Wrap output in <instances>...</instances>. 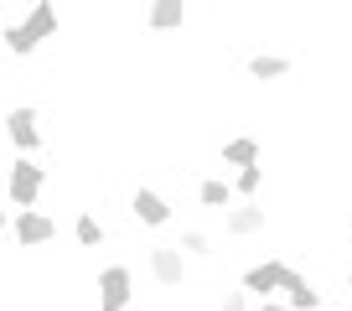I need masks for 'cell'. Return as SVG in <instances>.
Returning <instances> with one entry per match:
<instances>
[{"instance_id":"1","label":"cell","mask_w":352,"mask_h":311,"mask_svg":"<svg viewBox=\"0 0 352 311\" xmlns=\"http://www.w3.org/2000/svg\"><path fill=\"white\" fill-rule=\"evenodd\" d=\"M42 187H47V167L36 161V156H16L11 171H6V197H11V208L32 213L36 197H42Z\"/></svg>"},{"instance_id":"2","label":"cell","mask_w":352,"mask_h":311,"mask_svg":"<svg viewBox=\"0 0 352 311\" xmlns=\"http://www.w3.org/2000/svg\"><path fill=\"white\" fill-rule=\"evenodd\" d=\"M187 265L192 259L182 255V244H151V255H145V270H151V280L161 290H182L187 286Z\"/></svg>"},{"instance_id":"3","label":"cell","mask_w":352,"mask_h":311,"mask_svg":"<svg viewBox=\"0 0 352 311\" xmlns=\"http://www.w3.org/2000/svg\"><path fill=\"white\" fill-rule=\"evenodd\" d=\"M94 290H99V311H130V301H135V270L130 265H104L99 280H94Z\"/></svg>"},{"instance_id":"4","label":"cell","mask_w":352,"mask_h":311,"mask_svg":"<svg viewBox=\"0 0 352 311\" xmlns=\"http://www.w3.org/2000/svg\"><path fill=\"white\" fill-rule=\"evenodd\" d=\"M6 140L16 145V156H36L42 151V114H36L32 104H16V109L6 114Z\"/></svg>"},{"instance_id":"5","label":"cell","mask_w":352,"mask_h":311,"mask_svg":"<svg viewBox=\"0 0 352 311\" xmlns=\"http://www.w3.org/2000/svg\"><path fill=\"white\" fill-rule=\"evenodd\" d=\"M285 280H290L285 259H259V265H249L239 275V290H249V296H259V301H275V290H285Z\"/></svg>"},{"instance_id":"6","label":"cell","mask_w":352,"mask_h":311,"mask_svg":"<svg viewBox=\"0 0 352 311\" xmlns=\"http://www.w3.org/2000/svg\"><path fill=\"white\" fill-rule=\"evenodd\" d=\"M52 239H57V218H47L42 208L16 213V244L21 249H42V244H52Z\"/></svg>"},{"instance_id":"7","label":"cell","mask_w":352,"mask_h":311,"mask_svg":"<svg viewBox=\"0 0 352 311\" xmlns=\"http://www.w3.org/2000/svg\"><path fill=\"white\" fill-rule=\"evenodd\" d=\"M130 213H135V223H145V228H166V223H171V202H166L155 187H135L130 192Z\"/></svg>"},{"instance_id":"8","label":"cell","mask_w":352,"mask_h":311,"mask_svg":"<svg viewBox=\"0 0 352 311\" xmlns=\"http://www.w3.org/2000/svg\"><path fill=\"white\" fill-rule=\"evenodd\" d=\"M264 223H270L264 202H239L233 213H223V233L228 239H254V233H264Z\"/></svg>"},{"instance_id":"9","label":"cell","mask_w":352,"mask_h":311,"mask_svg":"<svg viewBox=\"0 0 352 311\" xmlns=\"http://www.w3.org/2000/svg\"><path fill=\"white\" fill-rule=\"evenodd\" d=\"M243 67H249V78H254V83H280V78H290V73H296V63H290L285 52H254Z\"/></svg>"},{"instance_id":"10","label":"cell","mask_w":352,"mask_h":311,"mask_svg":"<svg viewBox=\"0 0 352 311\" xmlns=\"http://www.w3.org/2000/svg\"><path fill=\"white\" fill-rule=\"evenodd\" d=\"M259 161H264V145L254 140V135H228V140H223V167L243 171V167H259Z\"/></svg>"},{"instance_id":"11","label":"cell","mask_w":352,"mask_h":311,"mask_svg":"<svg viewBox=\"0 0 352 311\" xmlns=\"http://www.w3.org/2000/svg\"><path fill=\"white\" fill-rule=\"evenodd\" d=\"M187 6H182V0H155L151 11H145V26H151V32H182V26H187Z\"/></svg>"},{"instance_id":"12","label":"cell","mask_w":352,"mask_h":311,"mask_svg":"<svg viewBox=\"0 0 352 311\" xmlns=\"http://www.w3.org/2000/svg\"><path fill=\"white\" fill-rule=\"evenodd\" d=\"M21 26L36 36V42H52V36H57V26H63V21H57V6H52V0H36L32 11L21 16Z\"/></svg>"},{"instance_id":"13","label":"cell","mask_w":352,"mask_h":311,"mask_svg":"<svg viewBox=\"0 0 352 311\" xmlns=\"http://www.w3.org/2000/svg\"><path fill=\"white\" fill-rule=\"evenodd\" d=\"M239 192H233V182H223V177H208V182H197V202L202 208H212V213H233L239 208Z\"/></svg>"},{"instance_id":"14","label":"cell","mask_w":352,"mask_h":311,"mask_svg":"<svg viewBox=\"0 0 352 311\" xmlns=\"http://www.w3.org/2000/svg\"><path fill=\"white\" fill-rule=\"evenodd\" d=\"M285 306L290 311H321V290L300 270H290V280H285Z\"/></svg>"},{"instance_id":"15","label":"cell","mask_w":352,"mask_h":311,"mask_svg":"<svg viewBox=\"0 0 352 311\" xmlns=\"http://www.w3.org/2000/svg\"><path fill=\"white\" fill-rule=\"evenodd\" d=\"M0 47H6V52H11V57H32V52H36V47H42V42H36V36L26 32L21 21H11V26H0Z\"/></svg>"},{"instance_id":"16","label":"cell","mask_w":352,"mask_h":311,"mask_svg":"<svg viewBox=\"0 0 352 311\" xmlns=\"http://www.w3.org/2000/svg\"><path fill=\"white\" fill-rule=\"evenodd\" d=\"M73 239H78V249H99L104 244V223L94 218V213H78L73 218Z\"/></svg>"},{"instance_id":"17","label":"cell","mask_w":352,"mask_h":311,"mask_svg":"<svg viewBox=\"0 0 352 311\" xmlns=\"http://www.w3.org/2000/svg\"><path fill=\"white\" fill-rule=\"evenodd\" d=\"M233 192H239L243 202H259V192H264V167H243V171H233Z\"/></svg>"},{"instance_id":"18","label":"cell","mask_w":352,"mask_h":311,"mask_svg":"<svg viewBox=\"0 0 352 311\" xmlns=\"http://www.w3.org/2000/svg\"><path fill=\"white\" fill-rule=\"evenodd\" d=\"M176 244H182V255L187 259H208L212 255V239L202 228H182V239H176Z\"/></svg>"},{"instance_id":"19","label":"cell","mask_w":352,"mask_h":311,"mask_svg":"<svg viewBox=\"0 0 352 311\" xmlns=\"http://www.w3.org/2000/svg\"><path fill=\"white\" fill-rule=\"evenodd\" d=\"M218 311H249V290H239V286L223 290V296H218Z\"/></svg>"},{"instance_id":"20","label":"cell","mask_w":352,"mask_h":311,"mask_svg":"<svg viewBox=\"0 0 352 311\" xmlns=\"http://www.w3.org/2000/svg\"><path fill=\"white\" fill-rule=\"evenodd\" d=\"M254 311H290V306H285V301H259Z\"/></svg>"},{"instance_id":"21","label":"cell","mask_w":352,"mask_h":311,"mask_svg":"<svg viewBox=\"0 0 352 311\" xmlns=\"http://www.w3.org/2000/svg\"><path fill=\"white\" fill-rule=\"evenodd\" d=\"M6 228H11V218H6V202H0V239H6Z\"/></svg>"},{"instance_id":"22","label":"cell","mask_w":352,"mask_h":311,"mask_svg":"<svg viewBox=\"0 0 352 311\" xmlns=\"http://www.w3.org/2000/svg\"><path fill=\"white\" fill-rule=\"evenodd\" d=\"M347 290H352V265H347Z\"/></svg>"}]
</instances>
